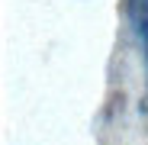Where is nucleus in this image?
<instances>
[{
    "instance_id": "nucleus-1",
    "label": "nucleus",
    "mask_w": 148,
    "mask_h": 145,
    "mask_svg": "<svg viewBox=\"0 0 148 145\" xmlns=\"http://www.w3.org/2000/svg\"><path fill=\"white\" fill-rule=\"evenodd\" d=\"M129 19H132L135 36L142 42V52L148 58V0H129Z\"/></svg>"
}]
</instances>
